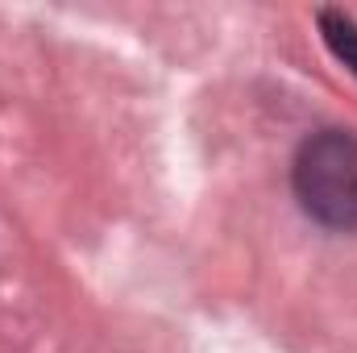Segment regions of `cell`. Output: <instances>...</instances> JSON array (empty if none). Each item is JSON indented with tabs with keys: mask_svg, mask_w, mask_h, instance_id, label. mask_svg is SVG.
<instances>
[{
	"mask_svg": "<svg viewBox=\"0 0 357 353\" xmlns=\"http://www.w3.org/2000/svg\"><path fill=\"white\" fill-rule=\"evenodd\" d=\"M295 195L307 216L328 229H357V137L345 129L312 133L291 167Z\"/></svg>",
	"mask_w": 357,
	"mask_h": 353,
	"instance_id": "6da1fadb",
	"label": "cell"
},
{
	"mask_svg": "<svg viewBox=\"0 0 357 353\" xmlns=\"http://www.w3.org/2000/svg\"><path fill=\"white\" fill-rule=\"evenodd\" d=\"M320 33H324V46L357 75V25H354V17H345L337 8H324L320 13Z\"/></svg>",
	"mask_w": 357,
	"mask_h": 353,
	"instance_id": "7a4b0ae2",
	"label": "cell"
}]
</instances>
